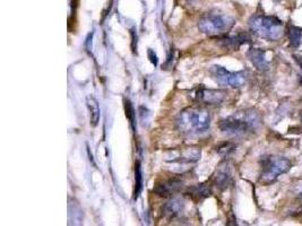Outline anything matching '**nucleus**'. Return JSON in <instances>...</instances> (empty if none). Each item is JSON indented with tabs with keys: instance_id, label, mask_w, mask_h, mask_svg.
<instances>
[{
	"instance_id": "nucleus-4",
	"label": "nucleus",
	"mask_w": 302,
	"mask_h": 226,
	"mask_svg": "<svg viewBox=\"0 0 302 226\" xmlns=\"http://www.w3.org/2000/svg\"><path fill=\"white\" fill-rule=\"evenodd\" d=\"M235 25V20L228 15L209 13L202 17L198 28L202 33L212 37H223Z\"/></svg>"
},
{
	"instance_id": "nucleus-5",
	"label": "nucleus",
	"mask_w": 302,
	"mask_h": 226,
	"mask_svg": "<svg viewBox=\"0 0 302 226\" xmlns=\"http://www.w3.org/2000/svg\"><path fill=\"white\" fill-rule=\"evenodd\" d=\"M260 165H262V172H260L259 180L263 184L273 183L278 176L288 173L292 168L291 161L276 156L264 157Z\"/></svg>"
},
{
	"instance_id": "nucleus-9",
	"label": "nucleus",
	"mask_w": 302,
	"mask_h": 226,
	"mask_svg": "<svg viewBox=\"0 0 302 226\" xmlns=\"http://www.w3.org/2000/svg\"><path fill=\"white\" fill-rule=\"evenodd\" d=\"M183 182L179 179H169L158 182L154 187V192L160 197H172L182 189Z\"/></svg>"
},
{
	"instance_id": "nucleus-12",
	"label": "nucleus",
	"mask_w": 302,
	"mask_h": 226,
	"mask_svg": "<svg viewBox=\"0 0 302 226\" xmlns=\"http://www.w3.org/2000/svg\"><path fill=\"white\" fill-rule=\"evenodd\" d=\"M184 209V202L180 198H173L165 203L163 207V215L168 218H176L182 214Z\"/></svg>"
},
{
	"instance_id": "nucleus-14",
	"label": "nucleus",
	"mask_w": 302,
	"mask_h": 226,
	"mask_svg": "<svg viewBox=\"0 0 302 226\" xmlns=\"http://www.w3.org/2000/svg\"><path fill=\"white\" fill-rule=\"evenodd\" d=\"M86 105H88L89 113H90V121L93 127H96L100 121L101 110L99 102L93 95H89L86 97Z\"/></svg>"
},
{
	"instance_id": "nucleus-20",
	"label": "nucleus",
	"mask_w": 302,
	"mask_h": 226,
	"mask_svg": "<svg viewBox=\"0 0 302 226\" xmlns=\"http://www.w3.org/2000/svg\"><path fill=\"white\" fill-rule=\"evenodd\" d=\"M294 58H296V60H297V62L299 63V66H300V68H301V70H302V58H298V56H294Z\"/></svg>"
},
{
	"instance_id": "nucleus-6",
	"label": "nucleus",
	"mask_w": 302,
	"mask_h": 226,
	"mask_svg": "<svg viewBox=\"0 0 302 226\" xmlns=\"http://www.w3.org/2000/svg\"><path fill=\"white\" fill-rule=\"evenodd\" d=\"M199 158H201V149L197 147H184V148L170 150L165 162L170 167H172V171L180 173L186 171L187 167L196 163Z\"/></svg>"
},
{
	"instance_id": "nucleus-16",
	"label": "nucleus",
	"mask_w": 302,
	"mask_h": 226,
	"mask_svg": "<svg viewBox=\"0 0 302 226\" xmlns=\"http://www.w3.org/2000/svg\"><path fill=\"white\" fill-rule=\"evenodd\" d=\"M288 35H289V40L290 43L293 48H299L302 41V28H298V26L291 25L289 28L288 31Z\"/></svg>"
},
{
	"instance_id": "nucleus-8",
	"label": "nucleus",
	"mask_w": 302,
	"mask_h": 226,
	"mask_svg": "<svg viewBox=\"0 0 302 226\" xmlns=\"http://www.w3.org/2000/svg\"><path fill=\"white\" fill-rule=\"evenodd\" d=\"M190 97L198 103H204L209 105H218L225 99V93L223 90L205 88L203 85L198 86L197 88L192 89Z\"/></svg>"
},
{
	"instance_id": "nucleus-3",
	"label": "nucleus",
	"mask_w": 302,
	"mask_h": 226,
	"mask_svg": "<svg viewBox=\"0 0 302 226\" xmlns=\"http://www.w3.org/2000/svg\"><path fill=\"white\" fill-rule=\"evenodd\" d=\"M252 33L267 41H278L284 34V24L280 18L267 15H255L249 21Z\"/></svg>"
},
{
	"instance_id": "nucleus-19",
	"label": "nucleus",
	"mask_w": 302,
	"mask_h": 226,
	"mask_svg": "<svg viewBox=\"0 0 302 226\" xmlns=\"http://www.w3.org/2000/svg\"><path fill=\"white\" fill-rule=\"evenodd\" d=\"M149 56H150V58H151V61H152V63H154V66H156L157 65V58H156V55L154 54V52L151 50H149Z\"/></svg>"
},
{
	"instance_id": "nucleus-10",
	"label": "nucleus",
	"mask_w": 302,
	"mask_h": 226,
	"mask_svg": "<svg viewBox=\"0 0 302 226\" xmlns=\"http://www.w3.org/2000/svg\"><path fill=\"white\" fill-rule=\"evenodd\" d=\"M213 182L220 190H225L232 183V173L228 165H221L213 176Z\"/></svg>"
},
{
	"instance_id": "nucleus-11",
	"label": "nucleus",
	"mask_w": 302,
	"mask_h": 226,
	"mask_svg": "<svg viewBox=\"0 0 302 226\" xmlns=\"http://www.w3.org/2000/svg\"><path fill=\"white\" fill-rule=\"evenodd\" d=\"M186 194L188 197L192 199V200L199 201L207 197H210V196L212 195V188H211L210 184H206V183L196 184V186L188 188Z\"/></svg>"
},
{
	"instance_id": "nucleus-17",
	"label": "nucleus",
	"mask_w": 302,
	"mask_h": 226,
	"mask_svg": "<svg viewBox=\"0 0 302 226\" xmlns=\"http://www.w3.org/2000/svg\"><path fill=\"white\" fill-rule=\"evenodd\" d=\"M143 189V173H142V168L141 163L137 162L135 165V190H134V199L138 198L139 194Z\"/></svg>"
},
{
	"instance_id": "nucleus-13",
	"label": "nucleus",
	"mask_w": 302,
	"mask_h": 226,
	"mask_svg": "<svg viewBox=\"0 0 302 226\" xmlns=\"http://www.w3.org/2000/svg\"><path fill=\"white\" fill-rule=\"evenodd\" d=\"M248 58L258 70L269 69V60L266 59V52L260 49H250L248 52Z\"/></svg>"
},
{
	"instance_id": "nucleus-15",
	"label": "nucleus",
	"mask_w": 302,
	"mask_h": 226,
	"mask_svg": "<svg viewBox=\"0 0 302 226\" xmlns=\"http://www.w3.org/2000/svg\"><path fill=\"white\" fill-rule=\"evenodd\" d=\"M247 42H250V37L247 34H238L236 36L221 37V43L223 44V47L231 49V50H238L241 45Z\"/></svg>"
},
{
	"instance_id": "nucleus-1",
	"label": "nucleus",
	"mask_w": 302,
	"mask_h": 226,
	"mask_svg": "<svg viewBox=\"0 0 302 226\" xmlns=\"http://www.w3.org/2000/svg\"><path fill=\"white\" fill-rule=\"evenodd\" d=\"M211 126V114L205 108L194 105L180 112L177 119V127L180 133L197 136L206 133Z\"/></svg>"
},
{
	"instance_id": "nucleus-18",
	"label": "nucleus",
	"mask_w": 302,
	"mask_h": 226,
	"mask_svg": "<svg viewBox=\"0 0 302 226\" xmlns=\"http://www.w3.org/2000/svg\"><path fill=\"white\" fill-rule=\"evenodd\" d=\"M124 112H126V116L128 119H129L131 126H133V128L135 129V115H136V113H135L133 105H131L129 100L124 101Z\"/></svg>"
},
{
	"instance_id": "nucleus-7",
	"label": "nucleus",
	"mask_w": 302,
	"mask_h": 226,
	"mask_svg": "<svg viewBox=\"0 0 302 226\" xmlns=\"http://www.w3.org/2000/svg\"><path fill=\"white\" fill-rule=\"evenodd\" d=\"M210 74L214 81L221 86L240 88L246 83V75L243 71H229L222 66H213L210 69Z\"/></svg>"
},
{
	"instance_id": "nucleus-2",
	"label": "nucleus",
	"mask_w": 302,
	"mask_h": 226,
	"mask_svg": "<svg viewBox=\"0 0 302 226\" xmlns=\"http://www.w3.org/2000/svg\"><path fill=\"white\" fill-rule=\"evenodd\" d=\"M259 113L254 110H244L221 120L218 127L223 134L239 137V136H244L255 131L259 127Z\"/></svg>"
}]
</instances>
